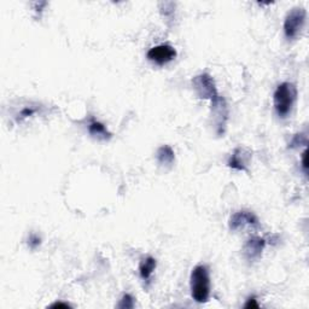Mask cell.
<instances>
[{"instance_id":"ba28073f","label":"cell","mask_w":309,"mask_h":309,"mask_svg":"<svg viewBox=\"0 0 309 309\" xmlns=\"http://www.w3.org/2000/svg\"><path fill=\"white\" fill-rule=\"evenodd\" d=\"M253 154L251 151L244 146L237 147L228 160V167L238 172H248Z\"/></svg>"},{"instance_id":"5bb4252c","label":"cell","mask_w":309,"mask_h":309,"mask_svg":"<svg viewBox=\"0 0 309 309\" xmlns=\"http://www.w3.org/2000/svg\"><path fill=\"white\" fill-rule=\"evenodd\" d=\"M117 308L120 309H132L134 308V298L129 294H125L121 298Z\"/></svg>"},{"instance_id":"5b68a950","label":"cell","mask_w":309,"mask_h":309,"mask_svg":"<svg viewBox=\"0 0 309 309\" xmlns=\"http://www.w3.org/2000/svg\"><path fill=\"white\" fill-rule=\"evenodd\" d=\"M192 86L197 96L202 99L213 100L220 96L213 76L209 75L208 73H202L200 75L194 76L192 79Z\"/></svg>"},{"instance_id":"ac0fdd59","label":"cell","mask_w":309,"mask_h":309,"mask_svg":"<svg viewBox=\"0 0 309 309\" xmlns=\"http://www.w3.org/2000/svg\"><path fill=\"white\" fill-rule=\"evenodd\" d=\"M302 168H303L304 173L307 174V172H308V166H307V150H304V152L302 153Z\"/></svg>"},{"instance_id":"277c9868","label":"cell","mask_w":309,"mask_h":309,"mask_svg":"<svg viewBox=\"0 0 309 309\" xmlns=\"http://www.w3.org/2000/svg\"><path fill=\"white\" fill-rule=\"evenodd\" d=\"M228 119H230V110H228L226 99L219 96L211 100V120L217 136L225 134Z\"/></svg>"},{"instance_id":"9a60e30c","label":"cell","mask_w":309,"mask_h":309,"mask_svg":"<svg viewBox=\"0 0 309 309\" xmlns=\"http://www.w3.org/2000/svg\"><path fill=\"white\" fill-rule=\"evenodd\" d=\"M40 244H41V238H40L38 234L30 233V236L28 237V245L30 249H36Z\"/></svg>"},{"instance_id":"2e32d148","label":"cell","mask_w":309,"mask_h":309,"mask_svg":"<svg viewBox=\"0 0 309 309\" xmlns=\"http://www.w3.org/2000/svg\"><path fill=\"white\" fill-rule=\"evenodd\" d=\"M36 113V109H34V107L32 106H27L25 107V109H22V112L18 114V117H17V121H22L27 119V117L34 115V114Z\"/></svg>"},{"instance_id":"6da1fadb","label":"cell","mask_w":309,"mask_h":309,"mask_svg":"<svg viewBox=\"0 0 309 309\" xmlns=\"http://www.w3.org/2000/svg\"><path fill=\"white\" fill-rule=\"evenodd\" d=\"M191 295L197 303H206L210 296L209 270L204 264H198L191 272Z\"/></svg>"},{"instance_id":"d6986e66","label":"cell","mask_w":309,"mask_h":309,"mask_svg":"<svg viewBox=\"0 0 309 309\" xmlns=\"http://www.w3.org/2000/svg\"><path fill=\"white\" fill-rule=\"evenodd\" d=\"M51 308H70V304L65 303V302H55V303H52L51 305H50Z\"/></svg>"},{"instance_id":"e0dca14e","label":"cell","mask_w":309,"mask_h":309,"mask_svg":"<svg viewBox=\"0 0 309 309\" xmlns=\"http://www.w3.org/2000/svg\"><path fill=\"white\" fill-rule=\"evenodd\" d=\"M245 308H260V305L257 303V300L255 297H250L249 300L247 301V303L244 304Z\"/></svg>"},{"instance_id":"52a82bcc","label":"cell","mask_w":309,"mask_h":309,"mask_svg":"<svg viewBox=\"0 0 309 309\" xmlns=\"http://www.w3.org/2000/svg\"><path fill=\"white\" fill-rule=\"evenodd\" d=\"M228 226H230L231 231L237 232L248 226L258 227L260 226V221H258L256 215L251 213V211L239 210L232 215L230 223H228Z\"/></svg>"},{"instance_id":"8fae6325","label":"cell","mask_w":309,"mask_h":309,"mask_svg":"<svg viewBox=\"0 0 309 309\" xmlns=\"http://www.w3.org/2000/svg\"><path fill=\"white\" fill-rule=\"evenodd\" d=\"M156 159L161 166L164 167H170L175 161V153L174 150L170 146L163 145L161 146L156 152Z\"/></svg>"},{"instance_id":"7a4b0ae2","label":"cell","mask_w":309,"mask_h":309,"mask_svg":"<svg viewBox=\"0 0 309 309\" xmlns=\"http://www.w3.org/2000/svg\"><path fill=\"white\" fill-rule=\"evenodd\" d=\"M297 98V89L294 83L283 82L275 90L273 96L274 109L280 119H286L291 114Z\"/></svg>"},{"instance_id":"3957f363","label":"cell","mask_w":309,"mask_h":309,"mask_svg":"<svg viewBox=\"0 0 309 309\" xmlns=\"http://www.w3.org/2000/svg\"><path fill=\"white\" fill-rule=\"evenodd\" d=\"M307 18V11L304 8H294L288 12L284 21V34L288 40L296 39L303 30Z\"/></svg>"},{"instance_id":"8992f818","label":"cell","mask_w":309,"mask_h":309,"mask_svg":"<svg viewBox=\"0 0 309 309\" xmlns=\"http://www.w3.org/2000/svg\"><path fill=\"white\" fill-rule=\"evenodd\" d=\"M176 50L168 43H161V45L153 46L146 53L147 59L157 65H166L169 62L175 59Z\"/></svg>"},{"instance_id":"4fadbf2b","label":"cell","mask_w":309,"mask_h":309,"mask_svg":"<svg viewBox=\"0 0 309 309\" xmlns=\"http://www.w3.org/2000/svg\"><path fill=\"white\" fill-rule=\"evenodd\" d=\"M305 144H307V136L303 133H297L295 134L294 138L291 139L290 144H289V147H290V149H296V147L305 145Z\"/></svg>"},{"instance_id":"7c38bea8","label":"cell","mask_w":309,"mask_h":309,"mask_svg":"<svg viewBox=\"0 0 309 309\" xmlns=\"http://www.w3.org/2000/svg\"><path fill=\"white\" fill-rule=\"evenodd\" d=\"M89 132L92 137L98 138V139L102 140H107L112 138V133L107 130L105 125H103L102 122L96 120H93L89 125Z\"/></svg>"},{"instance_id":"30bf717a","label":"cell","mask_w":309,"mask_h":309,"mask_svg":"<svg viewBox=\"0 0 309 309\" xmlns=\"http://www.w3.org/2000/svg\"><path fill=\"white\" fill-rule=\"evenodd\" d=\"M156 266H157L156 258H153L152 256H147L145 258H143L139 264L140 278H142L144 281H149L151 279V275H152L153 271L156 270Z\"/></svg>"},{"instance_id":"9c48e42d","label":"cell","mask_w":309,"mask_h":309,"mask_svg":"<svg viewBox=\"0 0 309 309\" xmlns=\"http://www.w3.org/2000/svg\"><path fill=\"white\" fill-rule=\"evenodd\" d=\"M267 241L264 238L261 237H251L245 241L243 247V256L247 261L254 262L257 261L262 256L264 247H266Z\"/></svg>"}]
</instances>
